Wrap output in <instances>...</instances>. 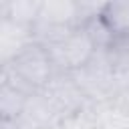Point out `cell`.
<instances>
[{
    "label": "cell",
    "mask_w": 129,
    "mask_h": 129,
    "mask_svg": "<svg viewBox=\"0 0 129 129\" xmlns=\"http://www.w3.org/2000/svg\"><path fill=\"white\" fill-rule=\"evenodd\" d=\"M54 75L56 69L48 50L34 40L26 44L12 60L2 64V83L18 87L28 95L44 91L54 79Z\"/></svg>",
    "instance_id": "1"
},
{
    "label": "cell",
    "mask_w": 129,
    "mask_h": 129,
    "mask_svg": "<svg viewBox=\"0 0 129 129\" xmlns=\"http://www.w3.org/2000/svg\"><path fill=\"white\" fill-rule=\"evenodd\" d=\"M44 48L48 50L56 73H77L97 52V46L85 26H77L62 40Z\"/></svg>",
    "instance_id": "2"
},
{
    "label": "cell",
    "mask_w": 129,
    "mask_h": 129,
    "mask_svg": "<svg viewBox=\"0 0 129 129\" xmlns=\"http://www.w3.org/2000/svg\"><path fill=\"white\" fill-rule=\"evenodd\" d=\"M36 22L60 26V28H77V26H81L79 24V2H73V0H42Z\"/></svg>",
    "instance_id": "3"
},
{
    "label": "cell",
    "mask_w": 129,
    "mask_h": 129,
    "mask_svg": "<svg viewBox=\"0 0 129 129\" xmlns=\"http://www.w3.org/2000/svg\"><path fill=\"white\" fill-rule=\"evenodd\" d=\"M42 0H4L0 4V16L18 26L32 28L38 20Z\"/></svg>",
    "instance_id": "4"
},
{
    "label": "cell",
    "mask_w": 129,
    "mask_h": 129,
    "mask_svg": "<svg viewBox=\"0 0 129 129\" xmlns=\"http://www.w3.org/2000/svg\"><path fill=\"white\" fill-rule=\"evenodd\" d=\"M32 95H28L26 91L12 87L8 83H2L0 89V113H2V121H18V117L22 115L28 99Z\"/></svg>",
    "instance_id": "5"
},
{
    "label": "cell",
    "mask_w": 129,
    "mask_h": 129,
    "mask_svg": "<svg viewBox=\"0 0 129 129\" xmlns=\"http://www.w3.org/2000/svg\"><path fill=\"white\" fill-rule=\"evenodd\" d=\"M103 20L111 28L115 38L129 36V2H107Z\"/></svg>",
    "instance_id": "6"
},
{
    "label": "cell",
    "mask_w": 129,
    "mask_h": 129,
    "mask_svg": "<svg viewBox=\"0 0 129 129\" xmlns=\"http://www.w3.org/2000/svg\"><path fill=\"white\" fill-rule=\"evenodd\" d=\"M50 129H64L62 125H56V127H50Z\"/></svg>",
    "instance_id": "7"
}]
</instances>
